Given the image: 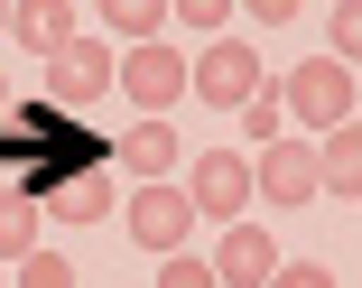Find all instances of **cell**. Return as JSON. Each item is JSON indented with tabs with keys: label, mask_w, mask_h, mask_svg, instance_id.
Instances as JSON below:
<instances>
[{
	"label": "cell",
	"mask_w": 362,
	"mask_h": 288,
	"mask_svg": "<svg viewBox=\"0 0 362 288\" xmlns=\"http://www.w3.org/2000/svg\"><path fill=\"white\" fill-rule=\"evenodd\" d=\"M177 186L195 205V224H242V214H251V159L242 149H195Z\"/></svg>",
	"instance_id": "1"
},
{
	"label": "cell",
	"mask_w": 362,
	"mask_h": 288,
	"mask_svg": "<svg viewBox=\"0 0 362 288\" xmlns=\"http://www.w3.org/2000/svg\"><path fill=\"white\" fill-rule=\"evenodd\" d=\"M112 75H121V56H112V38H93V28H75L56 56H47V103H65V112H84V103H103L112 93Z\"/></svg>",
	"instance_id": "2"
},
{
	"label": "cell",
	"mask_w": 362,
	"mask_h": 288,
	"mask_svg": "<svg viewBox=\"0 0 362 288\" xmlns=\"http://www.w3.org/2000/svg\"><path fill=\"white\" fill-rule=\"evenodd\" d=\"M260 84H269V75H260V47H251V38H214V47L186 65V93L214 103V112H242Z\"/></svg>",
	"instance_id": "3"
},
{
	"label": "cell",
	"mask_w": 362,
	"mask_h": 288,
	"mask_svg": "<svg viewBox=\"0 0 362 288\" xmlns=\"http://www.w3.org/2000/svg\"><path fill=\"white\" fill-rule=\"evenodd\" d=\"M121 224H130V242L149 251V260H168V251H186V233H195V205H186L177 177H149V186H130Z\"/></svg>",
	"instance_id": "4"
},
{
	"label": "cell",
	"mask_w": 362,
	"mask_h": 288,
	"mask_svg": "<svg viewBox=\"0 0 362 288\" xmlns=\"http://www.w3.org/2000/svg\"><path fill=\"white\" fill-rule=\"evenodd\" d=\"M325 177H316V139H269V149L251 159V205H279V214H298L316 205Z\"/></svg>",
	"instance_id": "5"
},
{
	"label": "cell",
	"mask_w": 362,
	"mask_h": 288,
	"mask_svg": "<svg viewBox=\"0 0 362 288\" xmlns=\"http://www.w3.org/2000/svg\"><path fill=\"white\" fill-rule=\"evenodd\" d=\"M112 84L130 93V112H158V121H168V112L186 103V47H168V38H149V47H130Z\"/></svg>",
	"instance_id": "6"
},
{
	"label": "cell",
	"mask_w": 362,
	"mask_h": 288,
	"mask_svg": "<svg viewBox=\"0 0 362 288\" xmlns=\"http://www.w3.org/2000/svg\"><path fill=\"white\" fill-rule=\"evenodd\" d=\"M279 103H288V121H307V130L325 139L334 121H353V65H334V56L298 65V75L279 84Z\"/></svg>",
	"instance_id": "7"
},
{
	"label": "cell",
	"mask_w": 362,
	"mask_h": 288,
	"mask_svg": "<svg viewBox=\"0 0 362 288\" xmlns=\"http://www.w3.org/2000/svg\"><path fill=\"white\" fill-rule=\"evenodd\" d=\"M288 251L269 242V224H251V214H242V224H223V251H214V279H223V288H269V270H279Z\"/></svg>",
	"instance_id": "8"
},
{
	"label": "cell",
	"mask_w": 362,
	"mask_h": 288,
	"mask_svg": "<svg viewBox=\"0 0 362 288\" xmlns=\"http://www.w3.org/2000/svg\"><path fill=\"white\" fill-rule=\"evenodd\" d=\"M121 168H130L139 186H149V177H177V168H186V139H177L158 112H139V121L121 130Z\"/></svg>",
	"instance_id": "9"
},
{
	"label": "cell",
	"mask_w": 362,
	"mask_h": 288,
	"mask_svg": "<svg viewBox=\"0 0 362 288\" xmlns=\"http://www.w3.org/2000/svg\"><path fill=\"white\" fill-rule=\"evenodd\" d=\"M10 38H19L37 65H47L65 38H75V0H10Z\"/></svg>",
	"instance_id": "10"
},
{
	"label": "cell",
	"mask_w": 362,
	"mask_h": 288,
	"mask_svg": "<svg viewBox=\"0 0 362 288\" xmlns=\"http://www.w3.org/2000/svg\"><path fill=\"white\" fill-rule=\"evenodd\" d=\"M316 177H325V195H362V121H334L316 139Z\"/></svg>",
	"instance_id": "11"
},
{
	"label": "cell",
	"mask_w": 362,
	"mask_h": 288,
	"mask_svg": "<svg viewBox=\"0 0 362 288\" xmlns=\"http://www.w3.org/2000/svg\"><path fill=\"white\" fill-rule=\"evenodd\" d=\"M103 38H121V47L168 38V0H103Z\"/></svg>",
	"instance_id": "12"
},
{
	"label": "cell",
	"mask_w": 362,
	"mask_h": 288,
	"mask_svg": "<svg viewBox=\"0 0 362 288\" xmlns=\"http://www.w3.org/2000/svg\"><path fill=\"white\" fill-rule=\"evenodd\" d=\"M37 195L65 214V224H93V214L112 205V177H103V168H84V177H65V186H37Z\"/></svg>",
	"instance_id": "13"
},
{
	"label": "cell",
	"mask_w": 362,
	"mask_h": 288,
	"mask_svg": "<svg viewBox=\"0 0 362 288\" xmlns=\"http://www.w3.org/2000/svg\"><path fill=\"white\" fill-rule=\"evenodd\" d=\"M37 251V214H28V186L10 195V186H0V260H28Z\"/></svg>",
	"instance_id": "14"
},
{
	"label": "cell",
	"mask_w": 362,
	"mask_h": 288,
	"mask_svg": "<svg viewBox=\"0 0 362 288\" xmlns=\"http://www.w3.org/2000/svg\"><path fill=\"white\" fill-rule=\"evenodd\" d=\"M233 121H242V139H260V149H269V139L288 130V103H279V84H260V93H251Z\"/></svg>",
	"instance_id": "15"
},
{
	"label": "cell",
	"mask_w": 362,
	"mask_h": 288,
	"mask_svg": "<svg viewBox=\"0 0 362 288\" xmlns=\"http://www.w3.org/2000/svg\"><path fill=\"white\" fill-rule=\"evenodd\" d=\"M10 288H75V260H65V251H28Z\"/></svg>",
	"instance_id": "16"
},
{
	"label": "cell",
	"mask_w": 362,
	"mask_h": 288,
	"mask_svg": "<svg viewBox=\"0 0 362 288\" xmlns=\"http://www.w3.org/2000/svg\"><path fill=\"white\" fill-rule=\"evenodd\" d=\"M334 65H362V0H334Z\"/></svg>",
	"instance_id": "17"
},
{
	"label": "cell",
	"mask_w": 362,
	"mask_h": 288,
	"mask_svg": "<svg viewBox=\"0 0 362 288\" xmlns=\"http://www.w3.org/2000/svg\"><path fill=\"white\" fill-rule=\"evenodd\" d=\"M158 288H223V279H214V260H195V251H168L158 260Z\"/></svg>",
	"instance_id": "18"
},
{
	"label": "cell",
	"mask_w": 362,
	"mask_h": 288,
	"mask_svg": "<svg viewBox=\"0 0 362 288\" xmlns=\"http://www.w3.org/2000/svg\"><path fill=\"white\" fill-rule=\"evenodd\" d=\"M168 19H186L195 38H223V19H233V0H168Z\"/></svg>",
	"instance_id": "19"
},
{
	"label": "cell",
	"mask_w": 362,
	"mask_h": 288,
	"mask_svg": "<svg viewBox=\"0 0 362 288\" xmlns=\"http://www.w3.org/2000/svg\"><path fill=\"white\" fill-rule=\"evenodd\" d=\"M269 288H334V270H325V260H279Z\"/></svg>",
	"instance_id": "20"
},
{
	"label": "cell",
	"mask_w": 362,
	"mask_h": 288,
	"mask_svg": "<svg viewBox=\"0 0 362 288\" xmlns=\"http://www.w3.org/2000/svg\"><path fill=\"white\" fill-rule=\"evenodd\" d=\"M233 10H242V19H260V28H288L307 0H233Z\"/></svg>",
	"instance_id": "21"
},
{
	"label": "cell",
	"mask_w": 362,
	"mask_h": 288,
	"mask_svg": "<svg viewBox=\"0 0 362 288\" xmlns=\"http://www.w3.org/2000/svg\"><path fill=\"white\" fill-rule=\"evenodd\" d=\"M0 38H10V0H0Z\"/></svg>",
	"instance_id": "22"
}]
</instances>
